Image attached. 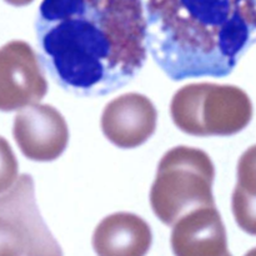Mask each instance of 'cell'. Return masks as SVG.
Returning a JSON list of instances; mask_svg holds the SVG:
<instances>
[{
  "instance_id": "7",
  "label": "cell",
  "mask_w": 256,
  "mask_h": 256,
  "mask_svg": "<svg viewBox=\"0 0 256 256\" xmlns=\"http://www.w3.org/2000/svg\"><path fill=\"white\" fill-rule=\"evenodd\" d=\"M12 135L22 155L32 162H54L69 142V128L64 116L48 104L20 110L14 119Z\"/></svg>"
},
{
  "instance_id": "14",
  "label": "cell",
  "mask_w": 256,
  "mask_h": 256,
  "mask_svg": "<svg viewBox=\"0 0 256 256\" xmlns=\"http://www.w3.org/2000/svg\"><path fill=\"white\" fill-rule=\"evenodd\" d=\"M244 256H256V248H254V249H252V250H249V252H248Z\"/></svg>"
},
{
  "instance_id": "3",
  "label": "cell",
  "mask_w": 256,
  "mask_h": 256,
  "mask_svg": "<svg viewBox=\"0 0 256 256\" xmlns=\"http://www.w3.org/2000/svg\"><path fill=\"white\" fill-rule=\"evenodd\" d=\"M214 179V162L204 150L172 148L158 165L150 190L152 212L162 224L172 226L192 210L215 206Z\"/></svg>"
},
{
  "instance_id": "1",
  "label": "cell",
  "mask_w": 256,
  "mask_h": 256,
  "mask_svg": "<svg viewBox=\"0 0 256 256\" xmlns=\"http://www.w3.org/2000/svg\"><path fill=\"white\" fill-rule=\"evenodd\" d=\"M35 32L42 68L78 96L118 92L146 62L142 0H42Z\"/></svg>"
},
{
  "instance_id": "4",
  "label": "cell",
  "mask_w": 256,
  "mask_h": 256,
  "mask_svg": "<svg viewBox=\"0 0 256 256\" xmlns=\"http://www.w3.org/2000/svg\"><path fill=\"white\" fill-rule=\"evenodd\" d=\"M252 102L239 86L192 82L178 90L170 115L179 130L200 138L232 136L252 119Z\"/></svg>"
},
{
  "instance_id": "2",
  "label": "cell",
  "mask_w": 256,
  "mask_h": 256,
  "mask_svg": "<svg viewBox=\"0 0 256 256\" xmlns=\"http://www.w3.org/2000/svg\"><path fill=\"white\" fill-rule=\"evenodd\" d=\"M148 50L174 82L225 78L256 42V0H142Z\"/></svg>"
},
{
  "instance_id": "10",
  "label": "cell",
  "mask_w": 256,
  "mask_h": 256,
  "mask_svg": "<svg viewBox=\"0 0 256 256\" xmlns=\"http://www.w3.org/2000/svg\"><path fill=\"white\" fill-rule=\"evenodd\" d=\"M152 242L149 224L132 212H114L104 218L92 234L98 256H145Z\"/></svg>"
},
{
  "instance_id": "13",
  "label": "cell",
  "mask_w": 256,
  "mask_h": 256,
  "mask_svg": "<svg viewBox=\"0 0 256 256\" xmlns=\"http://www.w3.org/2000/svg\"><path fill=\"white\" fill-rule=\"evenodd\" d=\"M4 2L10 5H14V6H25V5L32 4L34 0H4Z\"/></svg>"
},
{
  "instance_id": "5",
  "label": "cell",
  "mask_w": 256,
  "mask_h": 256,
  "mask_svg": "<svg viewBox=\"0 0 256 256\" xmlns=\"http://www.w3.org/2000/svg\"><path fill=\"white\" fill-rule=\"evenodd\" d=\"M0 256H62L40 215L29 174L0 195Z\"/></svg>"
},
{
  "instance_id": "8",
  "label": "cell",
  "mask_w": 256,
  "mask_h": 256,
  "mask_svg": "<svg viewBox=\"0 0 256 256\" xmlns=\"http://www.w3.org/2000/svg\"><path fill=\"white\" fill-rule=\"evenodd\" d=\"M158 112L152 100L139 92H126L106 104L102 115V130L120 149L145 144L156 130Z\"/></svg>"
},
{
  "instance_id": "11",
  "label": "cell",
  "mask_w": 256,
  "mask_h": 256,
  "mask_svg": "<svg viewBox=\"0 0 256 256\" xmlns=\"http://www.w3.org/2000/svg\"><path fill=\"white\" fill-rule=\"evenodd\" d=\"M234 192L256 200V145L250 146L238 162V182Z\"/></svg>"
},
{
  "instance_id": "9",
  "label": "cell",
  "mask_w": 256,
  "mask_h": 256,
  "mask_svg": "<svg viewBox=\"0 0 256 256\" xmlns=\"http://www.w3.org/2000/svg\"><path fill=\"white\" fill-rule=\"evenodd\" d=\"M172 249L175 256H232L216 206L192 210L172 225Z\"/></svg>"
},
{
  "instance_id": "6",
  "label": "cell",
  "mask_w": 256,
  "mask_h": 256,
  "mask_svg": "<svg viewBox=\"0 0 256 256\" xmlns=\"http://www.w3.org/2000/svg\"><path fill=\"white\" fill-rule=\"evenodd\" d=\"M39 55L26 42L12 40L0 48V112L39 104L48 82Z\"/></svg>"
},
{
  "instance_id": "12",
  "label": "cell",
  "mask_w": 256,
  "mask_h": 256,
  "mask_svg": "<svg viewBox=\"0 0 256 256\" xmlns=\"http://www.w3.org/2000/svg\"><path fill=\"white\" fill-rule=\"evenodd\" d=\"M19 178V164L12 146L0 136V195L6 192Z\"/></svg>"
}]
</instances>
